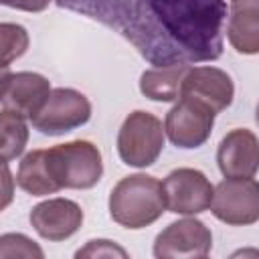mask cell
Wrapping results in <instances>:
<instances>
[{
    "mask_svg": "<svg viewBox=\"0 0 259 259\" xmlns=\"http://www.w3.org/2000/svg\"><path fill=\"white\" fill-rule=\"evenodd\" d=\"M123 36L150 65H190L223 55L225 0H57Z\"/></svg>",
    "mask_w": 259,
    "mask_h": 259,
    "instance_id": "cell-1",
    "label": "cell"
},
{
    "mask_svg": "<svg viewBox=\"0 0 259 259\" xmlns=\"http://www.w3.org/2000/svg\"><path fill=\"white\" fill-rule=\"evenodd\" d=\"M107 204L111 221L132 231L150 227L168 210L162 182L142 172L123 176L111 188Z\"/></svg>",
    "mask_w": 259,
    "mask_h": 259,
    "instance_id": "cell-2",
    "label": "cell"
},
{
    "mask_svg": "<svg viewBox=\"0 0 259 259\" xmlns=\"http://www.w3.org/2000/svg\"><path fill=\"white\" fill-rule=\"evenodd\" d=\"M49 174L59 190H87L103 176V158L89 140H73L45 150Z\"/></svg>",
    "mask_w": 259,
    "mask_h": 259,
    "instance_id": "cell-3",
    "label": "cell"
},
{
    "mask_svg": "<svg viewBox=\"0 0 259 259\" xmlns=\"http://www.w3.org/2000/svg\"><path fill=\"white\" fill-rule=\"evenodd\" d=\"M166 130L162 121L144 109L132 111L117 132V154L125 166L148 168L164 150Z\"/></svg>",
    "mask_w": 259,
    "mask_h": 259,
    "instance_id": "cell-4",
    "label": "cell"
},
{
    "mask_svg": "<svg viewBox=\"0 0 259 259\" xmlns=\"http://www.w3.org/2000/svg\"><path fill=\"white\" fill-rule=\"evenodd\" d=\"M91 117V101L77 89L57 87L51 91L42 109L30 119L42 136H63L85 125Z\"/></svg>",
    "mask_w": 259,
    "mask_h": 259,
    "instance_id": "cell-5",
    "label": "cell"
},
{
    "mask_svg": "<svg viewBox=\"0 0 259 259\" xmlns=\"http://www.w3.org/2000/svg\"><path fill=\"white\" fill-rule=\"evenodd\" d=\"M210 212L225 225L247 227L259 221V180L225 178L214 186Z\"/></svg>",
    "mask_w": 259,
    "mask_h": 259,
    "instance_id": "cell-6",
    "label": "cell"
},
{
    "mask_svg": "<svg viewBox=\"0 0 259 259\" xmlns=\"http://www.w3.org/2000/svg\"><path fill=\"white\" fill-rule=\"evenodd\" d=\"M214 111L192 97H178L164 119L168 140L182 150L200 148L212 132Z\"/></svg>",
    "mask_w": 259,
    "mask_h": 259,
    "instance_id": "cell-7",
    "label": "cell"
},
{
    "mask_svg": "<svg viewBox=\"0 0 259 259\" xmlns=\"http://www.w3.org/2000/svg\"><path fill=\"white\" fill-rule=\"evenodd\" d=\"M166 208L174 214L194 217L210 208L214 186L206 178L204 172L196 168H176L172 170L164 182Z\"/></svg>",
    "mask_w": 259,
    "mask_h": 259,
    "instance_id": "cell-8",
    "label": "cell"
},
{
    "mask_svg": "<svg viewBox=\"0 0 259 259\" xmlns=\"http://www.w3.org/2000/svg\"><path fill=\"white\" fill-rule=\"evenodd\" d=\"M212 249V233L210 229L192 217L178 219L170 223L156 235L154 241V257H206Z\"/></svg>",
    "mask_w": 259,
    "mask_h": 259,
    "instance_id": "cell-9",
    "label": "cell"
},
{
    "mask_svg": "<svg viewBox=\"0 0 259 259\" xmlns=\"http://www.w3.org/2000/svg\"><path fill=\"white\" fill-rule=\"evenodd\" d=\"M51 81L34 71H2V109L12 111L24 119H32L51 95Z\"/></svg>",
    "mask_w": 259,
    "mask_h": 259,
    "instance_id": "cell-10",
    "label": "cell"
},
{
    "mask_svg": "<svg viewBox=\"0 0 259 259\" xmlns=\"http://www.w3.org/2000/svg\"><path fill=\"white\" fill-rule=\"evenodd\" d=\"M83 208L71 198H49L30 208L28 221L38 237L59 243L73 237L83 225Z\"/></svg>",
    "mask_w": 259,
    "mask_h": 259,
    "instance_id": "cell-11",
    "label": "cell"
},
{
    "mask_svg": "<svg viewBox=\"0 0 259 259\" xmlns=\"http://www.w3.org/2000/svg\"><path fill=\"white\" fill-rule=\"evenodd\" d=\"M180 97H192L210 107L214 113H221L233 103L235 83L231 75L219 67H190L182 79Z\"/></svg>",
    "mask_w": 259,
    "mask_h": 259,
    "instance_id": "cell-12",
    "label": "cell"
},
{
    "mask_svg": "<svg viewBox=\"0 0 259 259\" xmlns=\"http://www.w3.org/2000/svg\"><path fill=\"white\" fill-rule=\"evenodd\" d=\"M217 164L225 178H253L259 172V138L247 127H235L219 144Z\"/></svg>",
    "mask_w": 259,
    "mask_h": 259,
    "instance_id": "cell-13",
    "label": "cell"
},
{
    "mask_svg": "<svg viewBox=\"0 0 259 259\" xmlns=\"http://www.w3.org/2000/svg\"><path fill=\"white\" fill-rule=\"evenodd\" d=\"M227 38L241 55H259V0H231Z\"/></svg>",
    "mask_w": 259,
    "mask_h": 259,
    "instance_id": "cell-14",
    "label": "cell"
},
{
    "mask_svg": "<svg viewBox=\"0 0 259 259\" xmlns=\"http://www.w3.org/2000/svg\"><path fill=\"white\" fill-rule=\"evenodd\" d=\"M190 65H166V67H152L146 69L140 77V91L152 101H176L180 97L182 79Z\"/></svg>",
    "mask_w": 259,
    "mask_h": 259,
    "instance_id": "cell-15",
    "label": "cell"
},
{
    "mask_svg": "<svg viewBox=\"0 0 259 259\" xmlns=\"http://www.w3.org/2000/svg\"><path fill=\"white\" fill-rule=\"evenodd\" d=\"M14 182L18 184L20 190H24L30 196H47V194L59 192L57 184L49 174L45 150H32L22 156Z\"/></svg>",
    "mask_w": 259,
    "mask_h": 259,
    "instance_id": "cell-16",
    "label": "cell"
},
{
    "mask_svg": "<svg viewBox=\"0 0 259 259\" xmlns=\"http://www.w3.org/2000/svg\"><path fill=\"white\" fill-rule=\"evenodd\" d=\"M28 142V125L26 119L2 109L0 111V152L2 162H10L22 156Z\"/></svg>",
    "mask_w": 259,
    "mask_h": 259,
    "instance_id": "cell-17",
    "label": "cell"
},
{
    "mask_svg": "<svg viewBox=\"0 0 259 259\" xmlns=\"http://www.w3.org/2000/svg\"><path fill=\"white\" fill-rule=\"evenodd\" d=\"M0 40H2V71H8L10 63L20 59L28 49V32L24 26L14 22L0 24Z\"/></svg>",
    "mask_w": 259,
    "mask_h": 259,
    "instance_id": "cell-18",
    "label": "cell"
},
{
    "mask_svg": "<svg viewBox=\"0 0 259 259\" xmlns=\"http://www.w3.org/2000/svg\"><path fill=\"white\" fill-rule=\"evenodd\" d=\"M12 257L42 259L45 251L30 237L22 233H4L0 237V259H12Z\"/></svg>",
    "mask_w": 259,
    "mask_h": 259,
    "instance_id": "cell-19",
    "label": "cell"
},
{
    "mask_svg": "<svg viewBox=\"0 0 259 259\" xmlns=\"http://www.w3.org/2000/svg\"><path fill=\"white\" fill-rule=\"evenodd\" d=\"M77 259L81 257H121L125 259L127 257V251L123 247H119L115 241H109V239H91L85 243V247H81L77 253H75Z\"/></svg>",
    "mask_w": 259,
    "mask_h": 259,
    "instance_id": "cell-20",
    "label": "cell"
},
{
    "mask_svg": "<svg viewBox=\"0 0 259 259\" xmlns=\"http://www.w3.org/2000/svg\"><path fill=\"white\" fill-rule=\"evenodd\" d=\"M4 6L14 8V10H24V12H42L49 8L53 0H0Z\"/></svg>",
    "mask_w": 259,
    "mask_h": 259,
    "instance_id": "cell-21",
    "label": "cell"
},
{
    "mask_svg": "<svg viewBox=\"0 0 259 259\" xmlns=\"http://www.w3.org/2000/svg\"><path fill=\"white\" fill-rule=\"evenodd\" d=\"M2 168H4V182H6V192H4V200H2V208H6V206H8V202H10V196H12V190H10V182H12V178H10V170H8V162H2Z\"/></svg>",
    "mask_w": 259,
    "mask_h": 259,
    "instance_id": "cell-22",
    "label": "cell"
},
{
    "mask_svg": "<svg viewBox=\"0 0 259 259\" xmlns=\"http://www.w3.org/2000/svg\"><path fill=\"white\" fill-rule=\"evenodd\" d=\"M255 119H257V125H259V103H257V111H255Z\"/></svg>",
    "mask_w": 259,
    "mask_h": 259,
    "instance_id": "cell-23",
    "label": "cell"
}]
</instances>
